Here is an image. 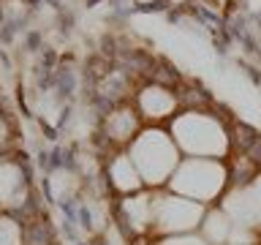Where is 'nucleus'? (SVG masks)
Listing matches in <instances>:
<instances>
[{
    "mask_svg": "<svg viewBox=\"0 0 261 245\" xmlns=\"http://www.w3.org/2000/svg\"><path fill=\"white\" fill-rule=\"evenodd\" d=\"M60 207H63V213H66V215H68V221H71V224H74V221H77V218H79V210H77V207H74V204H71V202H63V204H60Z\"/></svg>",
    "mask_w": 261,
    "mask_h": 245,
    "instance_id": "nucleus-1",
    "label": "nucleus"
},
{
    "mask_svg": "<svg viewBox=\"0 0 261 245\" xmlns=\"http://www.w3.org/2000/svg\"><path fill=\"white\" fill-rule=\"evenodd\" d=\"M79 221H82V226H85V229H90V213H87L85 207L79 210Z\"/></svg>",
    "mask_w": 261,
    "mask_h": 245,
    "instance_id": "nucleus-2",
    "label": "nucleus"
},
{
    "mask_svg": "<svg viewBox=\"0 0 261 245\" xmlns=\"http://www.w3.org/2000/svg\"><path fill=\"white\" fill-rule=\"evenodd\" d=\"M77 245H85V243H77Z\"/></svg>",
    "mask_w": 261,
    "mask_h": 245,
    "instance_id": "nucleus-3",
    "label": "nucleus"
},
{
    "mask_svg": "<svg viewBox=\"0 0 261 245\" xmlns=\"http://www.w3.org/2000/svg\"><path fill=\"white\" fill-rule=\"evenodd\" d=\"M98 245H103V243H98Z\"/></svg>",
    "mask_w": 261,
    "mask_h": 245,
    "instance_id": "nucleus-4",
    "label": "nucleus"
}]
</instances>
